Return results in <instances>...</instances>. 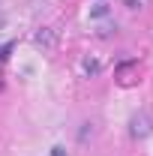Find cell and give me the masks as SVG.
Instances as JSON below:
<instances>
[{"mask_svg": "<svg viewBox=\"0 0 153 156\" xmlns=\"http://www.w3.org/2000/svg\"><path fill=\"white\" fill-rule=\"evenodd\" d=\"M153 132V114H141V117H132V135H147Z\"/></svg>", "mask_w": 153, "mask_h": 156, "instance_id": "6da1fadb", "label": "cell"}, {"mask_svg": "<svg viewBox=\"0 0 153 156\" xmlns=\"http://www.w3.org/2000/svg\"><path fill=\"white\" fill-rule=\"evenodd\" d=\"M129 69H138V63H126V66H120V72H117V81H120V84H123V87H129V84H135V78L129 75Z\"/></svg>", "mask_w": 153, "mask_h": 156, "instance_id": "7a4b0ae2", "label": "cell"}, {"mask_svg": "<svg viewBox=\"0 0 153 156\" xmlns=\"http://www.w3.org/2000/svg\"><path fill=\"white\" fill-rule=\"evenodd\" d=\"M9 51H12V42H9V45H3V48H0V60H6V57H9Z\"/></svg>", "mask_w": 153, "mask_h": 156, "instance_id": "3957f363", "label": "cell"}, {"mask_svg": "<svg viewBox=\"0 0 153 156\" xmlns=\"http://www.w3.org/2000/svg\"><path fill=\"white\" fill-rule=\"evenodd\" d=\"M51 156H66V150H63V147H54V150H51Z\"/></svg>", "mask_w": 153, "mask_h": 156, "instance_id": "277c9868", "label": "cell"}, {"mask_svg": "<svg viewBox=\"0 0 153 156\" xmlns=\"http://www.w3.org/2000/svg\"><path fill=\"white\" fill-rule=\"evenodd\" d=\"M3 21H6V15H3V9H0V27H3Z\"/></svg>", "mask_w": 153, "mask_h": 156, "instance_id": "5b68a950", "label": "cell"}]
</instances>
